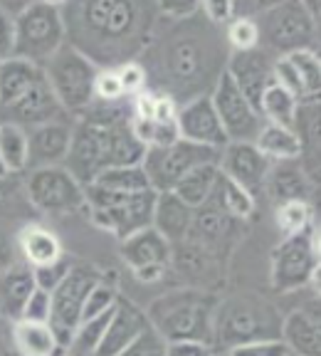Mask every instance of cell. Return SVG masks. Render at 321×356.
Masks as SVG:
<instances>
[{
    "label": "cell",
    "mask_w": 321,
    "mask_h": 356,
    "mask_svg": "<svg viewBox=\"0 0 321 356\" xmlns=\"http://www.w3.org/2000/svg\"><path fill=\"white\" fill-rule=\"evenodd\" d=\"M227 57L222 30L205 20L198 8L188 17H156L139 65L146 72V89L181 106L211 95L225 72Z\"/></svg>",
    "instance_id": "cell-1"
},
{
    "label": "cell",
    "mask_w": 321,
    "mask_h": 356,
    "mask_svg": "<svg viewBox=\"0 0 321 356\" xmlns=\"http://www.w3.org/2000/svg\"><path fill=\"white\" fill-rule=\"evenodd\" d=\"M156 3L133 0H72L62 3L67 44L97 70L139 62L156 25Z\"/></svg>",
    "instance_id": "cell-2"
},
{
    "label": "cell",
    "mask_w": 321,
    "mask_h": 356,
    "mask_svg": "<svg viewBox=\"0 0 321 356\" xmlns=\"http://www.w3.org/2000/svg\"><path fill=\"white\" fill-rule=\"evenodd\" d=\"M217 295L205 289H171L149 305L146 319L163 341H205L213 346Z\"/></svg>",
    "instance_id": "cell-3"
},
{
    "label": "cell",
    "mask_w": 321,
    "mask_h": 356,
    "mask_svg": "<svg viewBox=\"0 0 321 356\" xmlns=\"http://www.w3.org/2000/svg\"><path fill=\"white\" fill-rule=\"evenodd\" d=\"M282 312L262 295L238 292L217 297L215 324H213V349L225 354L233 346L262 339H279Z\"/></svg>",
    "instance_id": "cell-4"
},
{
    "label": "cell",
    "mask_w": 321,
    "mask_h": 356,
    "mask_svg": "<svg viewBox=\"0 0 321 356\" xmlns=\"http://www.w3.org/2000/svg\"><path fill=\"white\" fill-rule=\"evenodd\" d=\"M260 50L270 57L294 52H319V6L306 0H277L267 3L255 17Z\"/></svg>",
    "instance_id": "cell-5"
},
{
    "label": "cell",
    "mask_w": 321,
    "mask_h": 356,
    "mask_svg": "<svg viewBox=\"0 0 321 356\" xmlns=\"http://www.w3.org/2000/svg\"><path fill=\"white\" fill-rule=\"evenodd\" d=\"M15 25V50L13 57L44 67L67 44L62 3L57 0H33L25 3L13 17Z\"/></svg>",
    "instance_id": "cell-6"
},
{
    "label": "cell",
    "mask_w": 321,
    "mask_h": 356,
    "mask_svg": "<svg viewBox=\"0 0 321 356\" xmlns=\"http://www.w3.org/2000/svg\"><path fill=\"white\" fill-rule=\"evenodd\" d=\"M84 200L92 213V220L106 233L117 235L119 240L151 228L156 206V191L144 193H109L97 186H84Z\"/></svg>",
    "instance_id": "cell-7"
},
{
    "label": "cell",
    "mask_w": 321,
    "mask_h": 356,
    "mask_svg": "<svg viewBox=\"0 0 321 356\" xmlns=\"http://www.w3.org/2000/svg\"><path fill=\"white\" fill-rule=\"evenodd\" d=\"M42 74L69 117H79L94 102V82L99 70L69 44H65L42 67Z\"/></svg>",
    "instance_id": "cell-8"
},
{
    "label": "cell",
    "mask_w": 321,
    "mask_h": 356,
    "mask_svg": "<svg viewBox=\"0 0 321 356\" xmlns=\"http://www.w3.org/2000/svg\"><path fill=\"white\" fill-rule=\"evenodd\" d=\"M319 275V230L309 228L277 243L270 255V284L274 292H299Z\"/></svg>",
    "instance_id": "cell-9"
},
{
    "label": "cell",
    "mask_w": 321,
    "mask_h": 356,
    "mask_svg": "<svg viewBox=\"0 0 321 356\" xmlns=\"http://www.w3.org/2000/svg\"><path fill=\"white\" fill-rule=\"evenodd\" d=\"M22 191L30 208L44 216H67L87 208L84 186L65 166L30 168L22 178Z\"/></svg>",
    "instance_id": "cell-10"
},
{
    "label": "cell",
    "mask_w": 321,
    "mask_h": 356,
    "mask_svg": "<svg viewBox=\"0 0 321 356\" xmlns=\"http://www.w3.org/2000/svg\"><path fill=\"white\" fill-rule=\"evenodd\" d=\"M205 163H217V151L178 139L176 144L163 146V149H146L141 168L149 178L151 191L166 193V191L176 188L181 178H186L190 171L205 166Z\"/></svg>",
    "instance_id": "cell-11"
},
{
    "label": "cell",
    "mask_w": 321,
    "mask_h": 356,
    "mask_svg": "<svg viewBox=\"0 0 321 356\" xmlns=\"http://www.w3.org/2000/svg\"><path fill=\"white\" fill-rule=\"evenodd\" d=\"M99 273L92 270L87 265H72L69 273L65 275L60 284L52 289V317L50 327L57 334L62 346H67L69 337L74 334V329L79 327L82 319V307L87 300L89 289L99 282Z\"/></svg>",
    "instance_id": "cell-12"
},
{
    "label": "cell",
    "mask_w": 321,
    "mask_h": 356,
    "mask_svg": "<svg viewBox=\"0 0 321 356\" xmlns=\"http://www.w3.org/2000/svg\"><path fill=\"white\" fill-rule=\"evenodd\" d=\"M213 109H215L220 127L225 131L227 141H255L260 129L265 127V119L260 111L245 99V95L238 89V84L227 77L225 72L215 82L211 92Z\"/></svg>",
    "instance_id": "cell-13"
},
{
    "label": "cell",
    "mask_w": 321,
    "mask_h": 356,
    "mask_svg": "<svg viewBox=\"0 0 321 356\" xmlns=\"http://www.w3.org/2000/svg\"><path fill=\"white\" fill-rule=\"evenodd\" d=\"M119 252L129 270L136 275V280L146 284L163 280L173 262V245L154 228H144L119 240Z\"/></svg>",
    "instance_id": "cell-14"
},
{
    "label": "cell",
    "mask_w": 321,
    "mask_h": 356,
    "mask_svg": "<svg viewBox=\"0 0 321 356\" xmlns=\"http://www.w3.org/2000/svg\"><path fill=\"white\" fill-rule=\"evenodd\" d=\"M272 161L257 151L252 141H227L220 151H217V171L222 178H227L230 184L240 186L242 191L257 193L265 191V178L270 171Z\"/></svg>",
    "instance_id": "cell-15"
},
{
    "label": "cell",
    "mask_w": 321,
    "mask_h": 356,
    "mask_svg": "<svg viewBox=\"0 0 321 356\" xmlns=\"http://www.w3.org/2000/svg\"><path fill=\"white\" fill-rule=\"evenodd\" d=\"M65 117H69V114H65V109L57 102L55 92L50 89V84H47L44 77L35 87H30L20 99H15L13 104L0 109V122L15 124V127L25 129V131Z\"/></svg>",
    "instance_id": "cell-16"
},
{
    "label": "cell",
    "mask_w": 321,
    "mask_h": 356,
    "mask_svg": "<svg viewBox=\"0 0 321 356\" xmlns=\"http://www.w3.org/2000/svg\"><path fill=\"white\" fill-rule=\"evenodd\" d=\"M225 74L238 84L245 99L260 111L262 95L267 92V87L274 84V57H270L260 47L249 52H230Z\"/></svg>",
    "instance_id": "cell-17"
},
{
    "label": "cell",
    "mask_w": 321,
    "mask_h": 356,
    "mask_svg": "<svg viewBox=\"0 0 321 356\" xmlns=\"http://www.w3.org/2000/svg\"><path fill=\"white\" fill-rule=\"evenodd\" d=\"M176 127H178V136L190 141V144L205 146V149H213V151H220L227 144V136L220 127V119H217L215 109H213L211 95L198 97V99H190L178 106Z\"/></svg>",
    "instance_id": "cell-18"
},
{
    "label": "cell",
    "mask_w": 321,
    "mask_h": 356,
    "mask_svg": "<svg viewBox=\"0 0 321 356\" xmlns=\"http://www.w3.org/2000/svg\"><path fill=\"white\" fill-rule=\"evenodd\" d=\"M72 129L74 117H65L57 119V122L42 124V127L28 129L30 168L62 166L67 159V151H69V144H72Z\"/></svg>",
    "instance_id": "cell-19"
},
{
    "label": "cell",
    "mask_w": 321,
    "mask_h": 356,
    "mask_svg": "<svg viewBox=\"0 0 321 356\" xmlns=\"http://www.w3.org/2000/svg\"><path fill=\"white\" fill-rule=\"evenodd\" d=\"M146 327H149L146 312L139 305H133L129 297L119 295L117 305H114V309L109 314V322H106L97 356H119Z\"/></svg>",
    "instance_id": "cell-20"
},
{
    "label": "cell",
    "mask_w": 321,
    "mask_h": 356,
    "mask_svg": "<svg viewBox=\"0 0 321 356\" xmlns=\"http://www.w3.org/2000/svg\"><path fill=\"white\" fill-rule=\"evenodd\" d=\"M279 339L292 356H321V327L319 309L294 307L282 314Z\"/></svg>",
    "instance_id": "cell-21"
},
{
    "label": "cell",
    "mask_w": 321,
    "mask_h": 356,
    "mask_svg": "<svg viewBox=\"0 0 321 356\" xmlns=\"http://www.w3.org/2000/svg\"><path fill=\"white\" fill-rule=\"evenodd\" d=\"M265 193L274 203H292V200H304L309 203L314 193V181L306 176L299 161H274L267 171Z\"/></svg>",
    "instance_id": "cell-22"
},
{
    "label": "cell",
    "mask_w": 321,
    "mask_h": 356,
    "mask_svg": "<svg viewBox=\"0 0 321 356\" xmlns=\"http://www.w3.org/2000/svg\"><path fill=\"white\" fill-rule=\"evenodd\" d=\"M35 270L22 260L13 262L0 273V319L15 324L22 317V307L35 292Z\"/></svg>",
    "instance_id": "cell-23"
},
{
    "label": "cell",
    "mask_w": 321,
    "mask_h": 356,
    "mask_svg": "<svg viewBox=\"0 0 321 356\" xmlns=\"http://www.w3.org/2000/svg\"><path fill=\"white\" fill-rule=\"evenodd\" d=\"M15 245H17V252H20V260L33 267V270L52 265V262L65 257L60 238L52 230L44 228V225H40V222H25L17 230Z\"/></svg>",
    "instance_id": "cell-24"
},
{
    "label": "cell",
    "mask_w": 321,
    "mask_h": 356,
    "mask_svg": "<svg viewBox=\"0 0 321 356\" xmlns=\"http://www.w3.org/2000/svg\"><path fill=\"white\" fill-rule=\"evenodd\" d=\"M193 213H195L193 208H188L183 200H178L171 191L156 193L151 228L158 235H163L171 245L186 243L190 228H193Z\"/></svg>",
    "instance_id": "cell-25"
},
{
    "label": "cell",
    "mask_w": 321,
    "mask_h": 356,
    "mask_svg": "<svg viewBox=\"0 0 321 356\" xmlns=\"http://www.w3.org/2000/svg\"><path fill=\"white\" fill-rule=\"evenodd\" d=\"M13 346L20 356H65V346L50 324L40 322H15L10 324Z\"/></svg>",
    "instance_id": "cell-26"
},
{
    "label": "cell",
    "mask_w": 321,
    "mask_h": 356,
    "mask_svg": "<svg viewBox=\"0 0 321 356\" xmlns=\"http://www.w3.org/2000/svg\"><path fill=\"white\" fill-rule=\"evenodd\" d=\"M42 77V67L33 65V62L17 60V57L0 62V109L20 99Z\"/></svg>",
    "instance_id": "cell-27"
},
{
    "label": "cell",
    "mask_w": 321,
    "mask_h": 356,
    "mask_svg": "<svg viewBox=\"0 0 321 356\" xmlns=\"http://www.w3.org/2000/svg\"><path fill=\"white\" fill-rule=\"evenodd\" d=\"M265 159L274 161H299L302 159V141L294 134V129L277 127V124H265L252 141Z\"/></svg>",
    "instance_id": "cell-28"
},
{
    "label": "cell",
    "mask_w": 321,
    "mask_h": 356,
    "mask_svg": "<svg viewBox=\"0 0 321 356\" xmlns=\"http://www.w3.org/2000/svg\"><path fill=\"white\" fill-rule=\"evenodd\" d=\"M217 178H220L217 163H205V166H198L195 171H190L186 178H181L171 193L176 195L178 200H183L188 208L198 211V208H203L205 203L211 200Z\"/></svg>",
    "instance_id": "cell-29"
},
{
    "label": "cell",
    "mask_w": 321,
    "mask_h": 356,
    "mask_svg": "<svg viewBox=\"0 0 321 356\" xmlns=\"http://www.w3.org/2000/svg\"><path fill=\"white\" fill-rule=\"evenodd\" d=\"M205 206H213L217 211H222L225 216H230L233 220L242 222L249 220V218L255 216L257 211V198L247 191H242L240 186L230 184L227 178H217L215 188H213L211 200L205 203Z\"/></svg>",
    "instance_id": "cell-30"
},
{
    "label": "cell",
    "mask_w": 321,
    "mask_h": 356,
    "mask_svg": "<svg viewBox=\"0 0 321 356\" xmlns=\"http://www.w3.org/2000/svg\"><path fill=\"white\" fill-rule=\"evenodd\" d=\"M0 159L6 163L8 176H25L30 168L28 131L15 124L0 122Z\"/></svg>",
    "instance_id": "cell-31"
},
{
    "label": "cell",
    "mask_w": 321,
    "mask_h": 356,
    "mask_svg": "<svg viewBox=\"0 0 321 356\" xmlns=\"http://www.w3.org/2000/svg\"><path fill=\"white\" fill-rule=\"evenodd\" d=\"M297 109H299V102L279 84L267 87V92L260 99V117L265 119V124H277V127L292 129L294 119H297Z\"/></svg>",
    "instance_id": "cell-32"
},
{
    "label": "cell",
    "mask_w": 321,
    "mask_h": 356,
    "mask_svg": "<svg viewBox=\"0 0 321 356\" xmlns=\"http://www.w3.org/2000/svg\"><path fill=\"white\" fill-rule=\"evenodd\" d=\"M89 186H97L109 193H144L151 191L149 178H146L141 166H122V168H106Z\"/></svg>",
    "instance_id": "cell-33"
},
{
    "label": "cell",
    "mask_w": 321,
    "mask_h": 356,
    "mask_svg": "<svg viewBox=\"0 0 321 356\" xmlns=\"http://www.w3.org/2000/svg\"><path fill=\"white\" fill-rule=\"evenodd\" d=\"M287 62L292 65L294 74L299 79L304 104L306 102H319V87H321L319 52H294V55H287Z\"/></svg>",
    "instance_id": "cell-34"
},
{
    "label": "cell",
    "mask_w": 321,
    "mask_h": 356,
    "mask_svg": "<svg viewBox=\"0 0 321 356\" xmlns=\"http://www.w3.org/2000/svg\"><path fill=\"white\" fill-rule=\"evenodd\" d=\"M109 314H101V317L79 322V327L74 329V334L69 337V341H67L65 356H97V349H99V344H101V337H104L106 322H109Z\"/></svg>",
    "instance_id": "cell-35"
},
{
    "label": "cell",
    "mask_w": 321,
    "mask_h": 356,
    "mask_svg": "<svg viewBox=\"0 0 321 356\" xmlns=\"http://www.w3.org/2000/svg\"><path fill=\"white\" fill-rule=\"evenodd\" d=\"M274 225H277L282 238L299 235V233H304V230L314 228V211H311V203H304V200L279 203V206L274 208Z\"/></svg>",
    "instance_id": "cell-36"
},
{
    "label": "cell",
    "mask_w": 321,
    "mask_h": 356,
    "mask_svg": "<svg viewBox=\"0 0 321 356\" xmlns=\"http://www.w3.org/2000/svg\"><path fill=\"white\" fill-rule=\"evenodd\" d=\"M222 38L230 52H249L260 47V35L252 17H233L222 28Z\"/></svg>",
    "instance_id": "cell-37"
},
{
    "label": "cell",
    "mask_w": 321,
    "mask_h": 356,
    "mask_svg": "<svg viewBox=\"0 0 321 356\" xmlns=\"http://www.w3.org/2000/svg\"><path fill=\"white\" fill-rule=\"evenodd\" d=\"M119 300V292L111 287L109 282H97L94 287L89 289L87 300H84V307H82V319L79 322H87V319H94V317H101V314H109L114 309Z\"/></svg>",
    "instance_id": "cell-38"
},
{
    "label": "cell",
    "mask_w": 321,
    "mask_h": 356,
    "mask_svg": "<svg viewBox=\"0 0 321 356\" xmlns=\"http://www.w3.org/2000/svg\"><path fill=\"white\" fill-rule=\"evenodd\" d=\"M119 356H166V341L149 324Z\"/></svg>",
    "instance_id": "cell-39"
},
{
    "label": "cell",
    "mask_w": 321,
    "mask_h": 356,
    "mask_svg": "<svg viewBox=\"0 0 321 356\" xmlns=\"http://www.w3.org/2000/svg\"><path fill=\"white\" fill-rule=\"evenodd\" d=\"M52 317V292L42 287H35V292L28 297L25 307H22V322H40L50 324Z\"/></svg>",
    "instance_id": "cell-40"
},
{
    "label": "cell",
    "mask_w": 321,
    "mask_h": 356,
    "mask_svg": "<svg viewBox=\"0 0 321 356\" xmlns=\"http://www.w3.org/2000/svg\"><path fill=\"white\" fill-rule=\"evenodd\" d=\"M117 70L119 84H122L124 97H136L139 92L146 89V72L139 62H126L122 67H114Z\"/></svg>",
    "instance_id": "cell-41"
},
{
    "label": "cell",
    "mask_w": 321,
    "mask_h": 356,
    "mask_svg": "<svg viewBox=\"0 0 321 356\" xmlns=\"http://www.w3.org/2000/svg\"><path fill=\"white\" fill-rule=\"evenodd\" d=\"M225 354L227 356H289V351L282 344V339H262V341H249V344L233 346Z\"/></svg>",
    "instance_id": "cell-42"
},
{
    "label": "cell",
    "mask_w": 321,
    "mask_h": 356,
    "mask_svg": "<svg viewBox=\"0 0 321 356\" xmlns=\"http://www.w3.org/2000/svg\"><path fill=\"white\" fill-rule=\"evenodd\" d=\"M94 99L97 102L129 99V97H124V92H122L117 70H99V74H97V82H94Z\"/></svg>",
    "instance_id": "cell-43"
},
{
    "label": "cell",
    "mask_w": 321,
    "mask_h": 356,
    "mask_svg": "<svg viewBox=\"0 0 321 356\" xmlns=\"http://www.w3.org/2000/svg\"><path fill=\"white\" fill-rule=\"evenodd\" d=\"M69 267H72V262L67 260V257H62V260L52 262V265H44V267H38L35 270V282H38V287L47 289V292H52V289L57 287V284L65 280V275L69 273Z\"/></svg>",
    "instance_id": "cell-44"
},
{
    "label": "cell",
    "mask_w": 321,
    "mask_h": 356,
    "mask_svg": "<svg viewBox=\"0 0 321 356\" xmlns=\"http://www.w3.org/2000/svg\"><path fill=\"white\" fill-rule=\"evenodd\" d=\"M200 15L211 25L222 30L235 17V6L233 3H222V0H217V3H200Z\"/></svg>",
    "instance_id": "cell-45"
},
{
    "label": "cell",
    "mask_w": 321,
    "mask_h": 356,
    "mask_svg": "<svg viewBox=\"0 0 321 356\" xmlns=\"http://www.w3.org/2000/svg\"><path fill=\"white\" fill-rule=\"evenodd\" d=\"M217 351L205 341H168L166 356H215Z\"/></svg>",
    "instance_id": "cell-46"
},
{
    "label": "cell",
    "mask_w": 321,
    "mask_h": 356,
    "mask_svg": "<svg viewBox=\"0 0 321 356\" xmlns=\"http://www.w3.org/2000/svg\"><path fill=\"white\" fill-rule=\"evenodd\" d=\"M13 178H17V176L0 178V216H3V218L10 216V213L15 211L17 198H20V193H25V191H22V186L17 188Z\"/></svg>",
    "instance_id": "cell-47"
},
{
    "label": "cell",
    "mask_w": 321,
    "mask_h": 356,
    "mask_svg": "<svg viewBox=\"0 0 321 356\" xmlns=\"http://www.w3.org/2000/svg\"><path fill=\"white\" fill-rule=\"evenodd\" d=\"M13 50H15V25L13 17L0 8V62L10 60Z\"/></svg>",
    "instance_id": "cell-48"
},
{
    "label": "cell",
    "mask_w": 321,
    "mask_h": 356,
    "mask_svg": "<svg viewBox=\"0 0 321 356\" xmlns=\"http://www.w3.org/2000/svg\"><path fill=\"white\" fill-rule=\"evenodd\" d=\"M15 250H17L15 240H13L6 230L0 228V273H3V270H8L13 262H17Z\"/></svg>",
    "instance_id": "cell-49"
},
{
    "label": "cell",
    "mask_w": 321,
    "mask_h": 356,
    "mask_svg": "<svg viewBox=\"0 0 321 356\" xmlns=\"http://www.w3.org/2000/svg\"><path fill=\"white\" fill-rule=\"evenodd\" d=\"M0 178H8V171H6V163H3V159H0Z\"/></svg>",
    "instance_id": "cell-50"
},
{
    "label": "cell",
    "mask_w": 321,
    "mask_h": 356,
    "mask_svg": "<svg viewBox=\"0 0 321 356\" xmlns=\"http://www.w3.org/2000/svg\"><path fill=\"white\" fill-rule=\"evenodd\" d=\"M215 356H227V354H215Z\"/></svg>",
    "instance_id": "cell-51"
},
{
    "label": "cell",
    "mask_w": 321,
    "mask_h": 356,
    "mask_svg": "<svg viewBox=\"0 0 321 356\" xmlns=\"http://www.w3.org/2000/svg\"><path fill=\"white\" fill-rule=\"evenodd\" d=\"M289 356H292V354H289Z\"/></svg>",
    "instance_id": "cell-52"
}]
</instances>
